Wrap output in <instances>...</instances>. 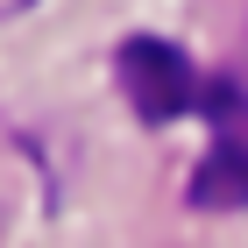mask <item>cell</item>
<instances>
[{"instance_id": "obj_1", "label": "cell", "mask_w": 248, "mask_h": 248, "mask_svg": "<svg viewBox=\"0 0 248 248\" xmlns=\"http://www.w3.org/2000/svg\"><path fill=\"white\" fill-rule=\"evenodd\" d=\"M121 85H128L135 114H149V121H177L191 107H206V78L191 71V57L156 36L121 43Z\"/></svg>"}, {"instance_id": "obj_2", "label": "cell", "mask_w": 248, "mask_h": 248, "mask_svg": "<svg viewBox=\"0 0 248 248\" xmlns=\"http://www.w3.org/2000/svg\"><path fill=\"white\" fill-rule=\"evenodd\" d=\"M191 206H248V135H220L191 177Z\"/></svg>"}]
</instances>
